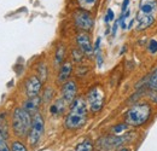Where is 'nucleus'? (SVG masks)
Listing matches in <instances>:
<instances>
[{"instance_id":"obj_1","label":"nucleus","mask_w":157,"mask_h":151,"mask_svg":"<svg viewBox=\"0 0 157 151\" xmlns=\"http://www.w3.org/2000/svg\"><path fill=\"white\" fill-rule=\"evenodd\" d=\"M87 121V105L83 98L78 97L71 103L70 110L65 118V127L68 130H78Z\"/></svg>"},{"instance_id":"obj_2","label":"nucleus","mask_w":157,"mask_h":151,"mask_svg":"<svg viewBox=\"0 0 157 151\" xmlns=\"http://www.w3.org/2000/svg\"><path fill=\"white\" fill-rule=\"evenodd\" d=\"M151 115V106L149 103H139L129 108L126 113L124 121L128 126H141L144 125Z\"/></svg>"},{"instance_id":"obj_3","label":"nucleus","mask_w":157,"mask_h":151,"mask_svg":"<svg viewBox=\"0 0 157 151\" xmlns=\"http://www.w3.org/2000/svg\"><path fill=\"white\" fill-rule=\"evenodd\" d=\"M32 120L33 116L28 111L23 108H16L12 115V128L15 134L21 138L28 135L32 127Z\"/></svg>"},{"instance_id":"obj_4","label":"nucleus","mask_w":157,"mask_h":151,"mask_svg":"<svg viewBox=\"0 0 157 151\" xmlns=\"http://www.w3.org/2000/svg\"><path fill=\"white\" fill-rule=\"evenodd\" d=\"M45 130V123H44V117L40 113H36L33 115V120H32V127L28 134V139H29V144L32 146H36L41 140V137L44 134Z\"/></svg>"},{"instance_id":"obj_5","label":"nucleus","mask_w":157,"mask_h":151,"mask_svg":"<svg viewBox=\"0 0 157 151\" xmlns=\"http://www.w3.org/2000/svg\"><path fill=\"white\" fill-rule=\"evenodd\" d=\"M127 140V137H117V135H105L99 138L97 141L98 151H113L121 146Z\"/></svg>"},{"instance_id":"obj_6","label":"nucleus","mask_w":157,"mask_h":151,"mask_svg":"<svg viewBox=\"0 0 157 151\" xmlns=\"http://www.w3.org/2000/svg\"><path fill=\"white\" fill-rule=\"evenodd\" d=\"M87 103L92 113H98L99 110H101L104 104V91L99 86H96L92 90H90L87 95Z\"/></svg>"},{"instance_id":"obj_7","label":"nucleus","mask_w":157,"mask_h":151,"mask_svg":"<svg viewBox=\"0 0 157 151\" xmlns=\"http://www.w3.org/2000/svg\"><path fill=\"white\" fill-rule=\"evenodd\" d=\"M74 21H75L76 27L85 32L91 30L94 25L93 17L91 16L88 11H85V10H76L74 12Z\"/></svg>"},{"instance_id":"obj_8","label":"nucleus","mask_w":157,"mask_h":151,"mask_svg":"<svg viewBox=\"0 0 157 151\" xmlns=\"http://www.w3.org/2000/svg\"><path fill=\"white\" fill-rule=\"evenodd\" d=\"M76 93H78V86L75 83V81H67L63 83V87H62V99L64 100V103L68 105V104H71L75 98H76Z\"/></svg>"},{"instance_id":"obj_9","label":"nucleus","mask_w":157,"mask_h":151,"mask_svg":"<svg viewBox=\"0 0 157 151\" xmlns=\"http://www.w3.org/2000/svg\"><path fill=\"white\" fill-rule=\"evenodd\" d=\"M76 42H78L80 51L83 55H86V56L88 57H91L93 55L94 50H93V46H92L90 35L87 33H80L78 35V38H76Z\"/></svg>"},{"instance_id":"obj_10","label":"nucleus","mask_w":157,"mask_h":151,"mask_svg":"<svg viewBox=\"0 0 157 151\" xmlns=\"http://www.w3.org/2000/svg\"><path fill=\"white\" fill-rule=\"evenodd\" d=\"M41 91V80L36 75L30 76L25 81V92L29 98L38 97Z\"/></svg>"},{"instance_id":"obj_11","label":"nucleus","mask_w":157,"mask_h":151,"mask_svg":"<svg viewBox=\"0 0 157 151\" xmlns=\"http://www.w3.org/2000/svg\"><path fill=\"white\" fill-rule=\"evenodd\" d=\"M157 11V0H140L139 12L145 15H155Z\"/></svg>"},{"instance_id":"obj_12","label":"nucleus","mask_w":157,"mask_h":151,"mask_svg":"<svg viewBox=\"0 0 157 151\" xmlns=\"http://www.w3.org/2000/svg\"><path fill=\"white\" fill-rule=\"evenodd\" d=\"M155 21V16L152 15H145V14H140L138 12V16H137V30H145L147 28H150L152 25Z\"/></svg>"},{"instance_id":"obj_13","label":"nucleus","mask_w":157,"mask_h":151,"mask_svg":"<svg viewBox=\"0 0 157 151\" xmlns=\"http://www.w3.org/2000/svg\"><path fill=\"white\" fill-rule=\"evenodd\" d=\"M40 104H41V99L40 97H33V98H28L24 104H23V109L25 111L30 114V115H34L39 111V108H40Z\"/></svg>"},{"instance_id":"obj_14","label":"nucleus","mask_w":157,"mask_h":151,"mask_svg":"<svg viewBox=\"0 0 157 151\" xmlns=\"http://www.w3.org/2000/svg\"><path fill=\"white\" fill-rule=\"evenodd\" d=\"M71 70H73V65L70 62H65L63 63V65L60 67V70H59L58 74V82L59 83H64L67 82V80L69 79V76L71 74Z\"/></svg>"},{"instance_id":"obj_15","label":"nucleus","mask_w":157,"mask_h":151,"mask_svg":"<svg viewBox=\"0 0 157 151\" xmlns=\"http://www.w3.org/2000/svg\"><path fill=\"white\" fill-rule=\"evenodd\" d=\"M65 103L64 100L60 98L58 100H56V103H53L51 106H50V113L52 115H59V114L64 113V109H65Z\"/></svg>"},{"instance_id":"obj_16","label":"nucleus","mask_w":157,"mask_h":151,"mask_svg":"<svg viewBox=\"0 0 157 151\" xmlns=\"http://www.w3.org/2000/svg\"><path fill=\"white\" fill-rule=\"evenodd\" d=\"M0 135L5 139H7V137H9V127H7L5 113H0Z\"/></svg>"},{"instance_id":"obj_17","label":"nucleus","mask_w":157,"mask_h":151,"mask_svg":"<svg viewBox=\"0 0 157 151\" xmlns=\"http://www.w3.org/2000/svg\"><path fill=\"white\" fill-rule=\"evenodd\" d=\"M98 0H78V6L81 7V10L85 11H91L92 9H94V6L97 5Z\"/></svg>"},{"instance_id":"obj_18","label":"nucleus","mask_w":157,"mask_h":151,"mask_svg":"<svg viewBox=\"0 0 157 151\" xmlns=\"http://www.w3.org/2000/svg\"><path fill=\"white\" fill-rule=\"evenodd\" d=\"M75 151H93V144L90 139H86V140H83L82 143L78 144Z\"/></svg>"},{"instance_id":"obj_19","label":"nucleus","mask_w":157,"mask_h":151,"mask_svg":"<svg viewBox=\"0 0 157 151\" xmlns=\"http://www.w3.org/2000/svg\"><path fill=\"white\" fill-rule=\"evenodd\" d=\"M147 86H149L150 90L156 91L157 92V69L151 74V76H150L149 81H147Z\"/></svg>"},{"instance_id":"obj_20","label":"nucleus","mask_w":157,"mask_h":151,"mask_svg":"<svg viewBox=\"0 0 157 151\" xmlns=\"http://www.w3.org/2000/svg\"><path fill=\"white\" fill-rule=\"evenodd\" d=\"M64 47L63 46H59L58 50H57V52H56V64L58 65L59 63H62L63 62V58H64Z\"/></svg>"},{"instance_id":"obj_21","label":"nucleus","mask_w":157,"mask_h":151,"mask_svg":"<svg viewBox=\"0 0 157 151\" xmlns=\"http://www.w3.org/2000/svg\"><path fill=\"white\" fill-rule=\"evenodd\" d=\"M38 73H39L40 75V80H45L46 79V76H47V68H46V65L44 64V63H41L39 65V68H38Z\"/></svg>"},{"instance_id":"obj_22","label":"nucleus","mask_w":157,"mask_h":151,"mask_svg":"<svg viewBox=\"0 0 157 151\" xmlns=\"http://www.w3.org/2000/svg\"><path fill=\"white\" fill-rule=\"evenodd\" d=\"M11 151H28L25 145H23L21 141H13L12 146H11Z\"/></svg>"},{"instance_id":"obj_23","label":"nucleus","mask_w":157,"mask_h":151,"mask_svg":"<svg viewBox=\"0 0 157 151\" xmlns=\"http://www.w3.org/2000/svg\"><path fill=\"white\" fill-rule=\"evenodd\" d=\"M127 127H128L127 123H120V125L115 126V127L113 128V132L115 133V134H120V133H122L123 131H126Z\"/></svg>"},{"instance_id":"obj_24","label":"nucleus","mask_w":157,"mask_h":151,"mask_svg":"<svg viewBox=\"0 0 157 151\" xmlns=\"http://www.w3.org/2000/svg\"><path fill=\"white\" fill-rule=\"evenodd\" d=\"M149 52L155 55L157 53V41L156 40H150L149 42Z\"/></svg>"},{"instance_id":"obj_25","label":"nucleus","mask_w":157,"mask_h":151,"mask_svg":"<svg viewBox=\"0 0 157 151\" xmlns=\"http://www.w3.org/2000/svg\"><path fill=\"white\" fill-rule=\"evenodd\" d=\"M0 151H10L9 145H7V143H6V139L2 138L1 135H0Z\"/></svg>"},{"instance_id":"obj_26","label":"nucleus","mask_w":157,"mask_h":151,"mask_svg":"<svg viewBox=\"0 0 157 151\" xmlns=\"http://www.w3.org/2000/svg\"><path fill=\"white\" fill-rule=\"evenodd\" d=\"M114 18H115L114 11H113L111 9H108V11H106V15H105V18H104V21H105L106 23H109L110 21H113Z\"/></svg>"},{"instance_id":"obj_27","label":"nucleus","mask_w":157,"mask_h":151,"mask_svg":"<svg viewBox=\"0 0 157 151\" xmlns=\"http://www.w3.org/2000/svg\"><path fill=\"white\" fill-rule=\"evenodd\" d=\"M73 58L75 59V62H80L82 59V52L78 51V50H74L73 51Z\"/></svg>"},{"instance_id":"obj_28","label":"nucleus","mask_w":157,"mask_h":151,"mask_svg":"<svg viewBox=\"0 0 157 151\" xmlns=\"http://www.w3.org/2000/svg\"><path fill=\"white\" fill-rule=\"evenodd\" d=\"M128 4H129V0H123V2H122V14H124L127 11Z\"/></svg>"},{"instance_id":"obj_29","label":"nucleus","mask_w":157,"mask_h":151,"mask_svg":"<svg viewBox=\"0 0 157 151\" xmlns=\"http://www.w3.org/2000/svg\"><path fill=\"white\" fill-rule=\"evenodd\" d=\"M99 46H100V38L97 39V41H96V45H94V48H93V50H94L97 53L99 52Z\"/></svg>"},{"instance_id":"obj_30","label":"nucleus","mask_w":157,"mask_h":151,"mask_svg":"<svg viewBox=\"0 0 157 151\" xmlns=\"http://www.w3.org/2000/svg\"><path fill=\"white\" fill-rule=\"evenodd\" d=\"M117 25H118V21H116V22H115V24L113 25V32H111V33H113V37H115V35H116V30H117Z\"/></svg>"},{"instance_id":"obj_31","label":"nucleus","mask_w":157,"mask_h":151,"mask_svg":"<svg viewBox=\"0 0 157 151\" xmlns=\"http://www.w3.org/2000/svg\"><path fill=\"white\" fill-rule=\"evenodd\" d=\"M97 60H98V67H101V64H103V59H101V55L100 53H97Z\"/></svg>"},{"instance_id":"obj_32","label":"nucleus","mask_w":157,"mask_h":151,"mask_svg":"<svg viewBox=\"0 0 157 151\" xmlns=\"http://www.w3.org/2000/svg\"><path fill=\"white\" fill-rule=\"evenodd\" d=\"M133 24H134V19H132V21L129 22V24H128V27H127V28H132V27H133Z\"/></svg>"},{"instance_id":"obj_33","label":"nucleus","mask_w":157,"mask_h":151,"mask_svg":"<svg viewBox=\"0 0 157 151\" xmlns=\"http://www.w3.org/2000/svg\"><path fill=\"white\" fill-rule=\"evenodd\" d=\"M120 151H131L129 149H127V148H123V149H121Z\"/></svg>"}]
</instances>
